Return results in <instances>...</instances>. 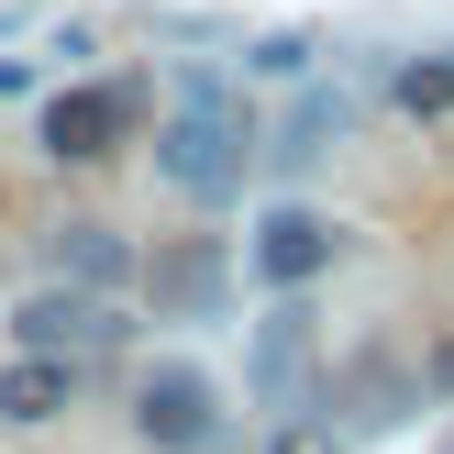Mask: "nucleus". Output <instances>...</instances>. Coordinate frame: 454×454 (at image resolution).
I'll use <instances>...</instances> for the list:
<instances>
[{"label": "nucleus", "instance_id": "423d86ee", "mask_svg": "<svg viewBox=\"0 0 454 454\" xmlns=\"http://www.w3.org/2000/svg\"><path fill=\"white\" fill-rule=\"evenodd\" d=\"M333 244H344V233H333V222L310 211V200H278V211L255 222V278L278 288V300H300V288L333 266Z\"/></svg>", "mask_w": 454, "mask_h": 454}, {"label": "nucleus", "instance_id": "0eeeda50", "mask_svg": "<svg viewBox=\"0 0 454 454\" xmlns=\"http://www.w3.org/2000/svg\"><path fill=\"white\" fill-rule=\"evenodd\" d=\"M222 288H233V266H222V244H167V255L145 266V300L155 322H211Z\"/></svg>", "mask_w": 454, "mask_h": 454}, {"label": "nucleus", "instance_id": "f03ea898", "mask_svg": "<svg viewBox=\"0 0 454 454\" xmlns=\"http://www.w3.org/2000/svg\"><path fill=\"white\" fill-rule=\"evenodd\" d=\"M310 377H322V333H310V300H278L255 322V355H244V388H255V411H310Z\"/></svg>", "mask_w": 454, "mask_h": 454}, {"label": "nucleus", "instance_id": "f257e3e1", "mask_svg": "<svg viewBox=\"0 0 454 454\" xmlns=\"http://www.w3.org/2000/svg\"><path fill=\"white\" fill-rule=\"evenodd\" d=\"M155 177L177 200H233L244 189V100L222 78H189L177 111L155 122Z\"/></svg>", "mask_w": 454, "mask_h": 454}, {"label": "nucleus", "instance_id": "6e6552de", "mask_svg": "<svg viewBox=\"0 0 454 454\" xmlns=\"http://www.w3.org/2000/svg\"><path fill=\"white\" fill-rule=\"evenodd\" d=\"M322 399H333V411H344V433H388V421H399V411H411V399H421V377L399 366L388 344H366V355H355V366L333 377Z\"/></svg>", "mask_w": 454, "mask_h": 454}, {"label": "nucleus", "instance_id": "1a4fd4ad", "mask_svg": "<svg viewBox=\"0 0 454 454\" xmlns=\"http://www.w3.org/2000/svg\"><path fill=\"white\" fill-rule=\"evenodd\" d=\"M67 411H78V355H12L0 366V421L12 433H44Z\"/></svg>", "mask_w": 454, "mask_h": 454}, {"label": "nucleus", "instance_id": "f8f14e48", "mask_svg": "<svg viewBox=\"0 0 454 454\" xmlns=\"http://www.w3.org/2000/svg\"><path fill=\"white\" fill-rule=\"evenodd\" d=\"M388 100L411 111V122H454V56H411L388 78Z\"/></svg>", "mask_w": 454, "mask_h": 454}, {"label": "nucleus", "instance_id": "4468645a", "mask_svg": "<svg viewBox=\"0 0 454 454\" xmlns=\"http://www.w3.org/2000/svg\"><path fill=\"white\" fill-rule=\"evenodd\" d=\"M278 454H333V443L322 433H278Z\"/></svg>", "mask_w": 454, "mask_h": 454}, {"label": "nucleus", "instance_id": "7ed1b4c3", "mask_svg": "<svg viewBox=\"0 0 454 454\" xmlns=\"http://www.w3.org/2000/svg\"><path fill=\"white\" fill-rule=\"evenodd\" d=\"M133 433L155 454H211L222 443V388L200 366H145V388H133Z\"/></svg>", "mask_w": 454, "mask_h": 454}, {"label": "nucleus", "instance_id": "39448f33", "mask_svg": "<svg viewBox=\"0 0 454 454\" xmlns=\"http://www.w3.org/2000/svg\"><path fill=\"white\" fill-rule=\"evenodd\" d=\"M12 344L22 355H100V344H122V310L100 288H34L12 310Z\"/></svg>", "mask_w": 454, "mask_h": 454}, {"label": "nucleus", "instance_id": "20e7f679", "mask_svg": "<svg viewBox=\"0 0 454 454\" xmlns=\"http://www.w3.org/2000/svg\"><path fill=\"white\" fill-rule=\"evenodd\" d=\"M122 133H133V89H122V78H89V89H56V100H44L34 145L56 155V167H100Z\"/></svg>", "mask_w": 454, "mask_h": 454}, {"label": "nucleus", "instance_id": "ddd939ff", "mask_svg": "<svg viewBox=\"0 0 454 454\" xmlns=\"http://www.w3.org/2000/svg\"><path fill=\"white\" fill-rule=\"evenodd\" d=\"M244 67H266V78H300V67H310V34H266Z\"/></svg>", "mask_w": 454, "mask_h": 454}, {"label": "nucleus", "instance_id": "9d476101", "mask_svg": "<svg viewBox=\"0 0 454 454\" xmlns=\"http://www.w3.org/2000/svg\"><path fill=\"white\" fill-rule=\"evenodd\" d=\"M56 266H67V288H100V300H111V288L133 278V244L111 233V222H67V233H56Z\"/></svg>", "mask_w": 454, "mask_h": 454}, {"label": "nucleus", "instance_id": "9b49d317", "mask_svg": "<svg viewBox=\"0 0 454 454\" xmlns=\"http://www.w3.org/2000/svg\"><path fill=\"white\" fill-rule=\"evenodd\" d=\"M344 122H355V111H344V89H310V100L278 122V155H288V167H310V155H333V145H344Z\"/></svg>", "mask_w": 454, "mask_h": 454}]
</instances>
